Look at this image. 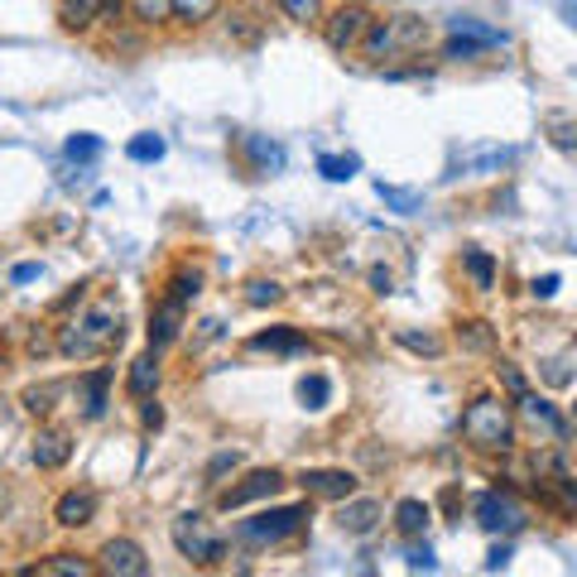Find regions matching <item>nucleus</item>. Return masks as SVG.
Segmentation results:
<instances>
[{
  "instance_id": "f257e3e1",
  "label": "nucleus",
  "mask_w": 577,
  "mask_h": 577,
  "mask_svg": "<svg viewBox=\"0 0 577 577\" xmlns=\"http://www.w3.org/2000/svg\"><path fill=\"white\" fill-rule=\"evenodd\" d=\"M116 342H120V308L116 304H92L87 313H78V318L58 332V352L78 356V361L111 352Z\"/></svg>"
},
{
  "instance_id": "f03ea898",
  "label": "nucleus",
  "mask_w": 577,
  "mask_h": 577,
  "mask_svg": "<svg viewBox=\"0 0 577 577\" xmlns=\"http://www.w3.org/2000/svg\"><path fill=\"white\" fill-rule=\"evenodd\" d=\"M462 438L472 443L481 452H505L515 443V424H510V409L501 400H472L462 414Z\"/></svg>"
},
{
  "instance_id": "7ed1b4c3",
  "label": "nucleus",
  "mask_w": 577,
  "mask_h": 577,
  "mask_svg": "<svg viewBox=\"0 0 577 577\" xmlns=\"http://www.w3.org/2000/svg\"><path fill=\"white\" fill-rule=\"evenodd\" d=\"M428 44V24L414 15H395V20H370L366 30V58H400V54H419Z\"/></svg>"
},
{
  "instance_id": "20e7f679",
  "label": "nucleus",
  "mask_w": 577,
  "mask_h": 577,
  "mask_svg": "<svg viewBox=\"0 0 577 577\" xmlns=\"http://www.w3.org/2000/svg\"><path fill=\"white\" fill-rule=\"evenodd\" d=\"M308 520V505H274V510H260V515H250V520H240L236 525V539L240 544H284L288 534H298Z\"/></svg>"
},
{
  "instance_id": "39448f33",
  "label": "nucleus",
  "mask_w": 577,
  "mask_h": 577,
  "mask_svg": "<svg viewBox=\"0 0 577 577\" xmlns=\"http://www.w3.org/2000/svg\"><path fill=\"white\" fill-rule=\"evenodd\" d=\"M174 549L184 553L188 563H198V568H212V563H222L226 539L216 534L202 515H178L174 520Z\"/></svg>"
},
{
  "instance_id": "423d86ee",
  "label": "nucleus",
  "mask_w": 577,
  "mask_h": 577,
  "mask_svg": "<svg viewBox=\"0 0 577 577\" xmlns=\"http://www.w3.org/2000/svg\"><path fill=\"white\" fill-rule=\"evenodd\" d=\"M448 58H457V63H467V58H476L481 48H505L510 39H505V30H491V24H481L472 15H457L448 24Z\"/></svg>"
},
{
  "instance_id": "0eeeda50",
  "label": "nucleus",
  "mask_w": 577,
  "mask_h": 577,
  "mask_svg": "<svg viewBox=\"0 0 577 577\" xmlns=\"http://www.w3.org/2000/svg\"><path fill=\"white\" fill-rule=\"evenodd\" d=\"M476 520H481V529H491V534H520L529 515H525V505L515 496H505V491H481Z\"/></svg>"
},
{
  "instance_id": "6e6552de",
  "label": "nucleus",
  "mask_w": 577,
  "mask_h": 577,
  "mask_svg": "<svg viewBox=\"0 0 577 577\" xmlns=\"http://www.w3.org/2000/svg\"><path fill=\"white\" fill-rule=\"evenodd\" d=\"M280 486H284V476L274 472V467H264V472H250V476H240L236 486H226L222 496H216V505H222V510H240V505H250V501L274 496Z\"/></svg>"
},
{
  "instance_id": "1a4fd4ad",
  "label": "nucleus",
  "mask_w": 577,
  "mask_h": 577,
  "mask_svg": "<svg viewBox=\"0 0 577 577\" xmlns=\"http://www.w3.org/2000/svg\"><path fill=\"white\" fill-rule=\"evenodd\" d=\"M370 30V15L361 5H342L337 15L328 20V44L337 48V54H346V48H356L361 39H366Z\"/></svg>"
},
{
  "instance_id": "9d476101",
  "label": "nucleus",
  "mask_w": 577,
  "mask_h": 577,
  "mask_svg": "<svg viewBox=\"0 0 577 577\" xmlns=\"http://www.w3.org/2000/svg\"><path fill=\"white\" fill-rule=\"evenodd\" d=\"M102 568L116 577H144L150 573V558H144V549L136 539H111V544L102 549Z\"/></svg>"
},
{
  "instance_id": "9b49d317",
  "label": "nucleus",
  "mask_w": 577,
  "mask_h": 577,
  "mask_svg": "<svg viewBox=\"0 0 577 577\" xmlns=\"http://www.w3.org/2000/svg\"><path fill=\"white\" fill-rule=\"evenodd\" d=\"M298 481H304L308 496H322V501H346L356 491V476L337 472V467H313V472H304Z\"/></svg>"
},
{
  "instance_id": "f8f14e48",
  "label": "nucleus",
  "mask_w": 577,
  "mask_h": 577,
  "mask_svg": "<svg viewBox=\"0 0 577 577\" xmlns=\"http://www.w3.org/2000/svg\"><path fill=\"white\" fill-rule=\"evenodd\" d=\"M515 400H520V414H525L534 428H544L549 438L568 443V419H563V414H558V409H553L549 400H539V395H529V390H520V395H515Z\"/></svg>"
},
{
  "instance_id": "ddd939ff",
  "label": "nucleus",
  "mask_w": 577,
  "mask_h": 577,
  "mask_svg": "<svg viewBox=\"0 0 577 577\" xmlns=\"http://www.w3.org/2000/svg\"><path fill=\"white\" fill-rule=\"evenodd\" d=\"M106 385H111V366H96L78 380V404H82V419H102L106 414Z\"/></svg>"
},
{
  "instance_id": "4468645a",
  "label": "nucleus",
  "mask_w": 577,
  "mask_h": 577,
  "mask_svg": "<svg viewBox=\"0 0 577 577\" xmlns=\"http://www.w3.org/2000/svg\"><path fill=\"white\" fill-rule=\"evenodd\" d=\"M178 328H184V304L164 294V298H160V308L150 313V346H154V352L174 342V337H178Z\"/></svg>"
},
{
  "instance_id": "2eb2a0df",
  "label": "nucleus",
  "mask_w": 577,
  "mask_h": 577,
  "mask_svg": "<svg viewBox=\"0 0 577 577\" xmlns=\"http://www.w3.org/2000/svg\"><path fill=\"white\" fill-rule=\"evenodd\" d=\"M92 515H96V491H68L63 501L54 505V520L63 525V529H82V525H92Z\"/></svg>"
},
{
  "instance_id": "dca6fc26",
  "label": "nucleus",
  "mask_w": 577,
  "mask_h": 577,
  "mask_svg": "<svg viewBox=\"0 0 577 577\" xmlns=\"http://www.w3.org/2000/svg\"><path fill=\"white\" fill-rule=\"evenodd\" d=\"M72 457V438L63 428H44L39 438H34V462H39V472H58Z\"/></svg>"
},
{
  "instance_id": "f3484780",
  "label": "nucleus",
  "mask_w": 577,
  "mask_h": 577,
  "mask_svg": "<svg viewBox=\"0 0 577 577\" xmlns=\"http://www.w3.org/2000/svg\"><path fill=\"white\" fill-rule=\"evenodd\" d=\"M337 525L346 529V534H370V529L380 525V501H352L346 496V505H342V515H337Z\"/></svg>"
},
{
  "instance_id": "a211bd4d",
  "label": "nucleus",
  "mask_w": 577,
  "mask_h": 577,
  "mask_svg": "<svg viewBox=\"0 0 577 577\" xmlns=\"http://www.w3.org/2000/svg\"><path fill=\"white\" fill-rule=\"evenodd\" d=\"M126 390H130V400H150V395L160 390V361H154V352H144V356L130 361Z\"/></svg>"
},
{
  "instance_id": "6ab92c4d",
  "label": "nucleus",
  "mask_w": 577,
  "mask_h": 577,
  "mask_svg": "<svg viewBox=\"0 0 577 577\" xmlns=\"http://www.w3.org/2000/svg\"><path fill=\"white\" fill-rule=\"evenodd\" d=\"M250 352H308V337L298 328H270L250 337Z\"/></svg>"
},
{
  "instance_id": "aec40b11",
  "label": "nucleus",
  "mask_w": 577,
  "mask_h": 577,
  "mask_svg": "<svg viewBox=\"0 0 577 577\" xmlns=\"http://www.w3.org/2000/svg\"><path fill=\"white\" fill-rule=\"evenodd\" d=\"M428 520H433V510L424 501H400L395 505V529H400L404 539H419L428 529Z\"/></svg>"
},
{
  "instance_id": "412c9836",
  "label": "nucleus",
  "mask_w": 577,
  "mask_h": 577,
  "mask_svg": "<svg viewBox=\"0 0 577 577\" xmlns=\"http://www.w3.org/2000/svg\"><path fill=\"white\" fill-rule=\"evenodd\" d=\"M30 573H58V577H87L92 573V563L87 558H78V553H54V558H44L39 568H30Z\"/></svg>"
},
{
  "instance_id": "4be33fe9",
  "label": "nucleus",
  "mask_w": 577,
  "mask_h": 577,
  "mask_svg": "<svg viewBox=\"0 0 577 577\" xmlns=\"http://www.w3.org/2000/svg\"><path fill=\"white\" fill-rule=\"evenodd\" d=\"M298 400H304V409H328L332 380L328 376H304V380H298Z\"/></svg>"
},
{
  "instance_id": "5701e85b",
  "label": "nucleus",
  "mask_w": 577,
  "mask_h": 577,
  "mask_svg": "<svg viewBox=\"0 0 577 577\" xmlns=\"http://www.w3.org/2000/svg\"><path fill=\"white\" fill-rule=\"evenodd\" d=\"M58 395H63V385H54V380H48V385H30V390H24V409L44 419V414H54Z\"/></svg>"
},
{
  "instance_id": "b1692460",
  "label": "nucleus",
  "mask_w": 577,
  "mask_h": 577,
  "mask_svg": "<svg viewBox=\"0 0 577 577\" xmlns=\"http://www.w3.org/2000/svg\"><path fill=\"white\" fill-rule=\"evenodd\" d=\"M462 264H467V274L476 280V288H491V284H496V260H491L486 250H462Z\"/></svg>"
},
{
  "instance_id": "393cba45",
  "label": "nucleus",
  "mask_w": 577,
  "mask_h": 577,
  "mask_svg": "<svg viewBox=\"0 0 577 577\" xmlns=\"http://www.w3.org/2000/svg\"><path fill=\"white\" fill-rule=\"evenodd\" d=\"M164 150H168L164 136H136V140L126 144V154H130L136 164H160V160H164Z\"/></svg>"
},
{
  "instance_id": "a878e982",
  "label": "nucleus",
  "mask_w": 577,
  "mask_h": 577,
  "mask_svg": "<svg viewBox=\"0 0 577 577\" xmlns=\"http://www.w3.org/2000/svg\"><path fill=\"white\" fill-rule=\"evenodd\" d=\"M198 294H202V274H198V270H178L174 280H168V298H178L184 308H188Z\"/></svg>"
},
{
  "instance_id": "bb28decb",
  "label": "nucleus",
  "mask_w": 577,
  "mask_h": 577,
  "mask_svg": "<svg viewBox=\"0 0 577 577\" xmlns=\"http://www.w3.org/2000/svg\"><path fill=\"white\" fill-rule=\"evenodd\" d=\"M376 192L385 202H390L395 212H419L424 208V192H414V188H390V184H376Z\"/></svg>"
},
{
  "instance_id": "cd10ccee",
  "label": "nucleus",
  "mask_w": 577,
  "mask_h": 577,
  "mask_svg": "<svg viewBox=\"0 0 577 577\" xmlns=\"http://www.w3.org/2000/svg\"><path fill=\"white\" fill-rule=\"evenodd\" d=\"M246 154H250V160H256V164L264 168V174L284 164V150H280V144H264L260 136H246Z\"/></svg>"
},
{
  "instance_id": "c85d7f7f",
  "label": "nucleus",
  "mask_w": 577,
  "mask_h": 577,
  "mask_svg": "<svg viewBox=\"0 0 577 577\" xmlns=\"http://www.w3.org/2000/svg\"><path fill=\"white\" fill-rule=\"evenodd\" d=\"M395 342L409 346V352H419V356H443V342L433 332H409V328H400V332H395Z\"/></svg>"
},
{
  "instance_id": "c756f323",
  "label": "nucleus",
  "mask_w": 577,
  "mask_h": 577,
  "mask_svg": "<svg viewBox=\"0 0 577 577\" xmlns=\"http://www.w3.org/2000/svg\"><path fill=\"white\" fill-rule=\"evenodd\" d=\"M457 337H462V346H467V352H491V346H496V332H491L486 328V322H462V332H457Z\"/></svg>"
},
{
  "instance_id": "7c9ffc66",
  "label": "nucleus",
  "mask_w": 577,
  "mask_h": 577,
  "mask_svg": "<svg viewBox=\"0 0 577 577\" xmlns=\"http://www.w3.org/2000/svg\"><path fill=\"white\" fill-rule=\"evenodd\" d=\"M96 15H102V0H63V24H72V30L92 24Z\"/></svg>"
},
{
  "instance_id": "2f4dec72",
  "label": "nucleus",
  "mask_w": 577,
  "mask_h": 577,
  "mask_svg": "<svg viewBox=\"0 0 577 577\" xmlns=\"http://www.w3.org/2000/svg\"><path fill=\"white\" fill-rule=\"evenodd\" d=\"M318 168L332 178V184H342V178H352L356 168H361V160H356V154H322Z\"/></svg>"
},
{
  "instance_id": "473e14b6",
  "label": "nucleus",
  "mask_w": 577,
  "mask_h": 577,
  "mask_svg": "<svg viewBox=\"0 0 577 577\" xmlns=\"http://www.w3.org/2000/svg\"><path fill=\"white\" fill-rule=\"evenodd\" d=\"M130 10H136L140 24H164L174 15V0H130Z\"/></svg>"
},
{
  "instance_id": "72a5a7b5",
  "label": "nucleus",
  "mask_w": 577,
  "mask_h": 577,
  "mask_svg": "<svg viewBox=\"0 0 577 577\" xmlns=\"http://www.w3.org/2000/svg\"><path fill=\"white\" fill-rule=\"evenodd\" d=\"M280 298H284V288H280V284H274V280H250V284H246V304H250V308H264V304H280Z\"/></svg>"
},
{
  "instance_id": "f704fd0d",
  "label": "nucleus",
  "mask_w": 577,
  "mask_h": 577,
  "mask_svg": "<svg viewBox=\"0 0 577 577\" xmlns=\"http://www.w3.org/2000/svg\"><path fill=\"white\" fill-rule=\"evenodd\" d=\"M216 5H222V0H174V10H178V15H184L188 24H208V20L216 15Z\"/></svg>"
},
{
  "instance_id": "c9c22d12",
  "label": "nucleus",
  "mask_w": 577,
  "mask_h": 577,
  "mask_svg": "<svg viewBox=\"0 0 577 577\" xmlns=\"http://www.w3.org/2000/svg\"><path fill=\"white\" fill-rule=\"evenodd\" d=\"M280 10H284L288 20H298V24L322 20V5H318V0H280Z\"/></svg>"
},
{
  "instance_id": "e433bc0d",
  "label": "nucleus",
  "mask_w": 577,
  "mask_h": 577,
  "mask_svg": "<svg viewBox=\"0 0 577 577\" xmlns=\"http://www.w3.org/2000/svg\"><path fill=\"white\" fill-rule=\"evenodd\" d=\"M102 154V140L96 136H72L68 140V160H96Z\"/></svg>"
},
{
  "instance_id": "4c0bfd02",
  "label": "nucleus",
  "mask_w": 577,
  "mask_h": 577,
  "mask_svg": "<svg viewBox=\"0 0 577 577\" xmlns=\"http://www.w3.org/2000/svg\"><path fill=\"white\" fill-rule=\"evenodd\" d=\"M544 376H549L553 385H568V380H573V376H568V352H563V356H553V361H549V370H544Z\"/></svg>"
},
{
  "instance_id": "58836bf2",
  "label": "nucleus",
  "mask_w": 577,
  "mask_h": 577,
  "mask_svg": "<svg viewBox=\"0 0 577 577\" xmlns=\"http://www.w3.org/2000/svg\"><path fill=\"white\" fill-rule=\"evenodd\" d=\"M39 274H44V264H15V270H10V280H15V284H30V280H39Z\"/></svg>"
},
{
  "instance_id": "ea45409f",
  "label": "nucleus",
  "mask_w": 577,
  "mask_h": 577,
  "mask_svg": "<svg viewBox=\"0 0 577 577\" xmlns=\"http://www.w3.org/2000/svg\"><path fill=\"white\" fill-rule=\"evenodd\" d=\"M409 568H424V573H433V568H438V558H433V553L428 549H414V553H409Z\"/></svg>"
},
{
  "instance_id": "a19ab883",
  "label": "nucleus",
  "mask_w": 577,
  "mask_h": 577,
  "mask_svg": "<svg viewBox=\"0 0 577 577\" xmlns=\"http://www.w3.org/2000/svg\"><path fill=\"white\" fill-rule=\"evenodd\" d=\"M553 144H558V150H573V126L568 120H553Z\"/></svg>"
},
{
  "instance_id": "79ce46f5",
  "label": "nucleus",
  "mask_w": 577,
  "mask_h": 577,
  "mask_svg": "<svg viewBox=\"0 0 577 577\" xmlns=\"http://www.w3.org/2000/svg\"><path fill=\"white\" fill-rule=\"evenodd\" d=\"M496 370H501V380H505V385H510V390H515V395H520V390H525V380H520V370H515V366H510V361H501V366H496Z\"/></svg>"
},
{
  "instance_id": "37998d69",
  "label": "nucleus",
  "mask_w": 577,
  "mask_h": 577,
  "mask_svg": "<svg viewBox=\"0 0 577 577\" xmlns=\"http://www.w3.org/2000/svg\"><path fill=\"white\" fill-rule=\"evenodd\" d=\"M558 294V274H544V280H534V298H553Z\"/></svg>"
},
{
  "instance_id": "c03bdc74",
  "label": "nucleus",
  "mask_w": 577,
  "mask_h": 577,
  "mask_svg": "<svg viewBox=\"0 0 577 577\" xmlns=\"http://www.w3.org/2000/svg\"><path fill=\"white\" fill-rule=\"evenodd\" d=\"M140 419H144V428H160V424H164V409H160V404H144Z\"/></svg>"
},
{
  "instance_id": "a18cd8bd",
  "label": "nucleus",
  "mask_w": 577,
  "mask_h": 577,
  "mask_svg": "<svg viewBox=\"0 0 577 577\" xmlns=\"http://www.w3.org/2000/svg\"><path fill=\"white\" fill-rule=\"evenodd\" d=\"M226 467H236V452H222V457H216V462L208 467V481H216V476L226 472Z\"/></svg>"
},
{
  "instance_id": "49530a36",
  "label": "nucleus",
  "mask_w": 577,
  "mask_h": 577,
  "mask_svg": "<svg viewBox=\"0 0 577 577\" xmlns=\"http://www.w3.org/2000/svg\"><path fill=\"white\" fill-rule=\"evenodd\" d=\"M505 558H510V553H505V549H496V553H491V558H486V568H491V573H496V568H505Z\"/></svg>"
},
{
  "instance_id": "de8ad7c7",
  "label": "nucleus",
  "mask_w": 577,
  "mask_h": 577,
  "mask_svg": "<svg viewBox=\"0 0 577 577\" xmlns=\"http://www.w3.org/2000/svg\"><path fill=\"white\" fill-rule=\"evenodd\" d=\"M5 510H10V486H5V476H0V520H5Z\"/></svg>"
},
{
  "instance_id": "09e8293b",
  "label": "nucleus",
  "mask_w": 577,
  "mask_h": 577,
  "mask_svg": "<svg viewBox=\"0 0 577 577\" xmlns=\"http://www.w3.org/2000/svg\"><path fill=\"white\" fill-rule=\"evenodd\" d=\"M5 366H10V352H5V346H0V376H5Z\"/></svg>"
}]
</instances>
